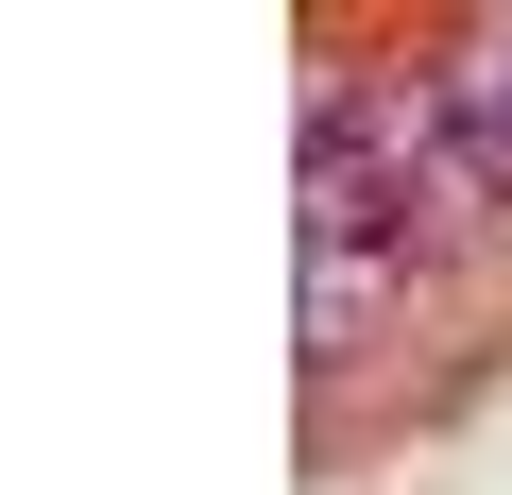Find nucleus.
Listing matches in <instances>:
<instances>
[{"label": "nucleus", "instance_id": "obj_1", "mask_svg": "<svg viewBox=\"0 0 512 495\" xmlns=\"http://www.w3.org/2000/svg\"><path fill=\"white\" fill-rule=\"evenodd\" d=\"M427 86H444V120H461V137L512 171V18H478L461 52H427Z\"/></svg>", "mask_w": 512, "mask_h": 495}]
</instances>
